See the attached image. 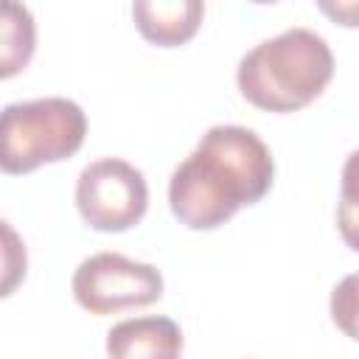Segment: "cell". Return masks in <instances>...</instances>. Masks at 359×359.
Returning <instances> with one entry per match:
<instances>
[{
    "mask_svg": "<svg viewBox=\"0 0 359 359\" xmlns=\"http://www.w3.org/2000/svg\"><path fill=\"white\" fill-rule=\"evenodd\" d=\"M275 180L266 143L247 126H210L196 149L174 168L168 205L188 230H216L241 208L261 202Z\"/></svg>",
    "mask_w": 359,
    "mask_h": 359,
    "instance_id": "1",
    "label": "cell"
},
{
    "mask_svg": "<svg viewBox=\"0 0 359 359\" xmlns=\"http://www.w3.org/2000/svg\"><path fill=\"white\" fill-rule=\"evenodd\" d=\"M334 76V53L311 28H289L247 50L236 70L244 101L264 112H297L323 95Z\"/></svg>",
    "mask_w": 359,
    "mask_h": 359,
    "instance_id": "2",
    "label": "cell"
},
{
    "mask_svg": "<svg viewBox=\"0 0 359 359\" xmlns=\"http://www.w3.org/2000/svg\"><path fill=\"white\" fill-rule=\"evenodd\" d=\"M87 135L84 109L59 95L14 101L0 118V165L6 174H31L39 165L73 157Z\"/></svg>",
    "mask_w": 359,
    "mask_h": 359,
    "instance_id": "3",
    "label": "cell"
},
{
    "mask_svg": "<svg viewBox=\"0 0 359 359\" xmlns=\"http://www.w3.org/2000/svg\"><path fill=\"white\" fill-rule=\"evenodd\" d=\"M76 208L93 230L123 233L146 216V177L140 168L121 157L93 160L76 180Z\"/></svg>",
    "mask_w": 359,
    "mask_h": 359,
    "instance_id": "4",
    "label": "cell"
},
{
    "mask_svg": "<svg viewBox=\"0 0 359 359\" xmlns=\"http://www.w3.org/2000/svg\"><path fill=\"white\" fill-rule=\"evenodd\" d=\"M163 275L157 266L132 261L121 252H95L73 272V297L90 314H115L143 309L163 297Z\"/></svg>",
    "mask_w": 359,
    "mask_h": 359,
    "instance_id": "5",
    "label": "cell"
},
{
    "mask_svg": "<svg viewBox=\"0 0 359 359\" xmlns=\"http://www.w3.org/2000/svg\"><path fill=\"white\" fill-rule=\"evenodd\" d=\"M182 331L168 317H129L107 331L109 359H180Z\"/></svg>",
    "mask_w": 359,
    "mask_h": 359,
    "instance_id": "6",
    "label": "cell"
},
{
    "mask_svg": "<svg viewBox=\"0 0 359 359\" xmlns=\"http://www.w3.org/2000/svg\"><path fill=\"white\" fill-rule=\"evenodd\" d=\"M205 17L199 0H137L132 20L140 36L157 48H177L196 36Z\"/></svg>",
    "mask_w": 359,
    "mask_h": 359,
    "instance_id": "7",
    "label": "cell"
},
{
    "mask_svg": "<svg viewBox=\"0 0 359 359\" xmlns=\"http://www.w3.org/2000/svg\"><path fill=\"white\" fill-rule=\"evenodd\" d=\"M36 45V25L25 6L3 3L0 17V76L11 79L28 67Z\"/></svg>",
    "mask_w": 359,
    "mask_h": 359,
    "instance_id": "8",
    "label": "cell"
},
{
    "mask_svg": "<svg viewBox=\"0 0 359 359\" xmlns=\"http://www.w3.org/2000/svg\"><path fill=\"white\" fill-rule=\"evenodd\" d=\"M337 230L342 241L359 252V149L348 154L339 177V202H337Z\"/></svg>",
    "mask_w": 359,
    "mask_h": 359,
    "instance_id": "9",
    "label": "cell"
},
{
    "mask_svg": "<svg viewBox=\"0 0 359 359\" xmlns=\"http://www.w3.org/2000/svg\"><path fill=\"white\" fill-rule=\"evenodd\" d=\"M328 311H331L334 325L345 337L359 342V272L345 275L334 286L331 300H328Z\"/></svg>",
    "mask_w": 359,
    "mask_h": 359,
    "instance_id": "10",
    "label": "cell"
},
{
    "mask_svg": "<svg viewBox=\"0 0 359 359\" xmlns=\"http://www.w3.org/2000/svg\"><path fill=\"white\" fill-rule=\"evenodd\" d=\"M320 11L328 14L331 20H337L339 25L359 28V3L356 0H348V3H320Z\"/></svg>",
    "mask_w": 359,
    "mask_h": 359,
    "instance_id": "11",
    "label": "cell"
}]
</instances>
